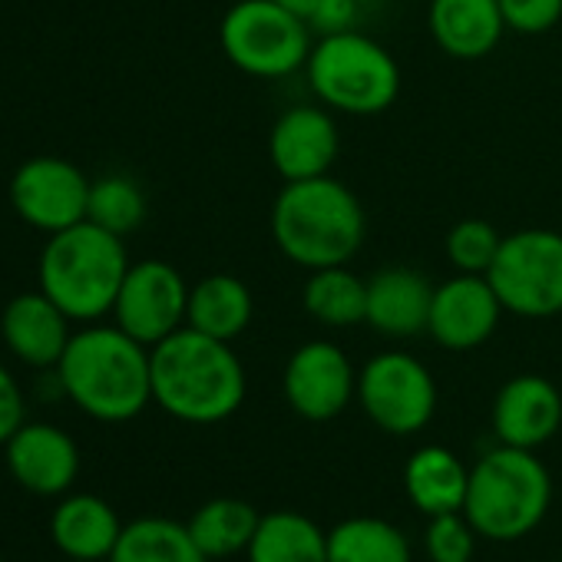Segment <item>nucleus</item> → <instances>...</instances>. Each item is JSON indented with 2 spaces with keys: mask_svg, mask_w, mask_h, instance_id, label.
I'll list each match as a JSON object with an SVG mask.
<instances>
[{
  "mask_svg": "<svg viewBox=\"0 0 562 562\" xmlns=\"http://www.w3.org/2000/svg\"><path fill=\"white\" fill-rule=\"evenodd\" d=\"M503 305L486 274L457 271L443 285H434L427 335L447 351H473L486 345L499 325Z\"/></svg>",
  "mask_w": 562,
  "mask_h": 562,
  "instance_id": "obj_13",
  "label": "nucleus"
},
{
  "mask_svg": "<svg viewBox=\"0 0 562 562\" xmlns=\"http://www.w3.org/2000/svg\"><path fill=\"white\" fill-rule=\"evenodd\" d=\"M57 378L83 414L106 424L133 420L153 401L149 348L120 325L77 331L57 364Z\"/></svg>",
  "mask_w": 562,
  "mask_h": 562,
  "instance_id": "obj_2",
  "label": "nucleus"
},
{
  "mask_svg": "<svg viewBox=\"0 0 562 562\" xmlns=\"http://www.w3.org/2000/svg\"><path fill=\"white\" fill-rule=\"evenodd\" d=\"M506 31L532 37L546 34L562 21V0H499Z\"/></svg>",
  "mask_w": 562,
  "mask_h": 562,
  "instance_id": "obj_31",
  "label": "nucleus"
},
{
  "mask_svg": "<svg viewBox=\"0 0 562 562\" xmlns=\"http://www.w3.org/2000/svg\"><path fill=\"white\" fill-rule=\"evenodd\" d=\"M499 245H503V235L490 222L463 218V222H457L447 232L443 251H447V261L457 271H463V274H486L490 265L499 255Z\"/></svg>",
  "mask_w": 562,
  "mask_h": 562,
  "instance_id": "obj_29",
  "label": "nucleus"
},
{
  "mask_svg": "<svg viewBox=\"0 0 562 562\" xmlns=\"http://www.w3.org/2000/svg\"><path fill=\"white\" fill-rule=\"evenodd\" d=\"M258 522L261 516L255 513L251 503L235 499V496H218L199 506L186 526L209 559H228L251 546Z\"/></svg>",
  "mask_w": 562,
  "mask_h": 562,
  "instance_id": "obj_26",
  "label": "nucleus"
},
{
  "mask_svg": "<svg viewBox=\"0 0 562 562\" xmlns=\"http://www.w3.org/2000/svg\"><path fill=\"white\" fill-rule=\"evenodd\" d=\"M427 21L437 47L453 60H483L506 34L499 0H430Z\"/></svg>",
  "mask_w": 562,
  "mask_h": 562,
  "instance_id": "obj_19",
  "label": "nucleus"
},
{
  "mask_svg": "<svg viewBox=\"0 0 562 562\" xmlns=\"http://www.w3.org/2000/svg\"><path fill=\"white\" fill-rule=\"evenodd\" d=\"M358 404L384 434L411 437L434 420L437 384L427 364L414 355L384 351L358 371Z\"/></svg>",
  "mask_w": 562,
  "mask_h": 562,
  "instance_id": "obj_9",
  "label": "nucleus"
},
{
  "mask_svg": "<svg viewBox=\"0 0 562 562\" xmlns=\"http://www.w3.org/2000/svg\"><path fill=\"white\" fill-rule=\"evenodd\" d=\"M358 14H361L358 0H322L308 24L318 34H338V31H355Z\"/></svg>",
  "mask_w": 562,
  "mask_h": 562,
  "instance_id": "obj_33",
  "label": "nucleus"
},
{
  "mask_svg": "<svg viewBox=\"0 0 562 562\" xmlns=\"http://www.w3.org/2000/svg\"><path fill=\"white\" fill-rule=\"evenodd\" d=\"M341 139L338 123L322 106H292L285 110L268 136V159L285 182H305L331 176Z\"/></svg>",
  "mask_w": 562,
  "mask_h": 562,
  "instance_id": "obj_14",
  "label": "nucleus"
},
{
  "mask_svg": "<svg viewBox=\"0 0 562 562\" xmlns=\"http://www.w3.org/2000/svg\"><path fill=\"white\" fill-rule=\"evenodd\" d=\"M434 285L414 268L387 265L368 278V322L384 338H414L427 331Z\"/></svg>",
  "mask_w": 562,
  "mask_h": 562,
  "instance_id": "obj_18",
  "label": "nucleus"
},
{
  "mask_svg": "<svg viewBox=\"0 0 562 562\" xmlns=\"http://www.w3.org/2000/svg\"><path fill=\"white\" fill-rule=\"evenodd\" d=\"M90 186L93 182L70 159L34 156L11 179V205L27 225L54 235L87 222Z\"/></svg>",
  "mask_w": 562,
  "mask_h": 562,
  "instance_id": "obj_11",
  "label": "nucleus"
},
{
  "mask_svg": "<svg viewBox=\"0 0 562 562\" xmlns=\"http://www.w3.org/2000/svg\"><path fill=\"white\" fill-rule=\"evenodd\" d=\"M486 278L503 312L516 318L562 315V235L552 228L506 235Z\"/></svg>",
  "mask_w": 562,
  "mask_h": 562,
  "instance_id": "obj_8",
  "label": "nucleus"
},
{
  "mask_svg": "<svg viewBox=\"0 0 562 562\" xmlns=\"http://www.w3.org/2000/svg\"><path fill=\"white\" fill-rule=\"evenodd\" d=\"M130 255L120 235L97 222H77L54 232L41 251V292H47L74 322H97L113 312Z\"/></svg>",
  "mask_w": 562,
  "mask_h": 562,
  "instance_id": "obj_4",
  "label": "nucleus"
},
{
  "mask_svg": "<svg viewBox=\"0 0 562 562\" xmlns=\"http://www.w3.org/2000/svg\"><path fill=\"white\" fill-rule=\"evenodd\" d=\"M87 218L113 235H130L146 218V195L130 176H103L90 186Z\"/></svg>",
  "mask_w": 562,
  "mask_h": 562,
  "instance_id": "obj_28",
  "label": "nucleus"
},
{
  "mask_svg": "<svg viewBox=\"0 0 562 562\" xmlns=\"http://www.w3.org/2000/svg\"><path fill=\"white\" fill-rule=\"evenodd\" d=\"M427 4H430V0H427Z\"/></svg>",
  "mask_w": 562,
  "mask_h": 562,
  "instance_id": "obj_37",
  "label": "nucleus"
},
{
  "mask_svg": "<svg viewBox=\"0 0 562 562\" xmlns=\"http://www.w3.org/2000/svg\"><path fill=\"white\" fill-rule=\"evenodd\" d=\"M218 44L228 64L258 80L305 70L315 47L312 24L274 0H238L222 18Z\"/></svg>",
  "mask_w": 562,
  "mask_h": 562,
  "instance_id": "obj_7",
  "label": "nucleus"
},
{
  "mask_svg": "<svg viewBox=\"0 0 562 562\" xmlns=\"http://www.w3.org/2000/svg\"><path fill=\"white\" fill-rule=\"evenodd\" d=\"M74 562H90V559H74Z\"/></svg>",
  "mask_w": 562,
  "mask_h": 562,
  "instance_id": "obj_35",
  "label": "nucleus"
},
{
  "mask_svg": "<svg viewBox=\"0 0 562 562\" xmlns=\"http://www.w3.org/2000/svg\"><path fill=\"white\" fill-rule=\"evenodd\" d=\"M562 424L559 387L539 374H516L493 401V434L506 447L536 450L555 437Z\"/></svg>",
  "mask_w": 562,
  "mask_h": 562,
  "instance_id": "obj_15",
  "label": "nucleus"
},
{
  "mask_svg": "<svg viewBox=\"0 0 562 562\" xmlns=\"http://www.w3.org/2000/svg\"><path fill=\"white\" fill-rule=\"evenodd\" d=\"M24 427V394L14 381V374L0 364V447Z\"/></svg>",
  "mask_w": 562,
  "mask_h": 562,
  "instance_id": "obj_32",
  "label": "nucleus"
},
{
  "mask_svg": "<svg viewBox=\"0 0 562 562\" xmlns=\"http://www.w3.org/2000/svg\"><path fill=\"white\" fill-rule=\"evenodd\" d=\"M8 467L24 490L57 496L67 493L80 473V450L74 437L54 424H24L8 440Z\"/></svg>",
  "mask_w": 562,
  "mask_h": 562,
  "instance_id": "obj_16",
  "label": "nucleus"
},
{
  "mask_svg": "<svg viewBox=\"0 0 562 562\" xmlns=\"http://www.w3.org/2000/svg\"><path fill=\"white\" fill-rule=\"evenodd\" d=\"M189 285L176 265L162 258H146L130 265L123 289L113 305L116 325L146 348H156L179 328L189 315Z\"/></svg>",
  "mask_w": 562,
  "mask_h": 562,
  "instance_id": "obj_10",
  "label": "nucleus"
},
{
  "mask_svg": "<svg viewBox=\"0 0 562 562\" xmlns=\"http://www.w3.org/2000/svg\"><path fill=\"white\" fill-rule=\"evenodd\" d=\"M153 364V401L182 424H218L228 420L245 401V368L232 351V341L209 338L195 328H179L156 348Z\"/></svg>",
  "mask_w": 562,
  "mask_h": 562,
  "instance_id": "obj_1",
  "label": "nucleus"
},
{
  "mask_svg": "<svg viewBox=\"0 0 562 562\" xmlns=\"http://www.w3.org/2000/svg\"><path fill=\"white\" fill-rule=\"evenodd\" d=\"M476 536L480 532L470 526V519L463 513L430 516L427 532H424L427 555H430V562H473Z\"/></svg>",
  "mask_w": 562,
  "mask_h": 562,
  "instance_id": "obj_30",
  "label": "nucleus"
},
{
  "mask_svg": "<svg viewBox=\"0 0 562 562\" xmlns=\"http://www.w3.org/2000/svg\"><path fill=\"white\" fill-rule=\"evenodd\" d=\"M70 315L47 292H24L8 302L0 318V335L14 358L31 368H57L74 331Z\"/></svg>",
  "mask_w": 562,
  "mask_h": 562,
  "instance_id": "obj_17",
  "label": "nucleus"
},
{
  "mask_svg": "<svg viewBox=\"0 0 562 562\" xmlns=\"http://www.w3.org/2000/svg\"><path fill=\"white\" fill-rule=\"evenodd\" d=\"M281 391L299 417L335 420L358 397V371L335 341H308L289 358Z\"/></svg>",
  "mask_w": 562,
  "mask_h": 562,
  "instance_id": "obj_12",
  "label": "nucleus"
},
{
  "mask_svg": "<svg viewBox=\"0 0 562 562\" xmlns=\"http://www.w3.org/2000/svg\"><path fill=\"white\" fill-rule=\"evenodd\" d=\"M251 315H255V302H251V292L241 278L235 274H209L202 278L199 285H192L189 292V315H186V325L209 335V338H218V341H235L248 325H251Z\"/></svg>",
  "mask_w": 562,
  "mask_h": 562,
  "instance_id": "obj_22",
  "label": "nucleus"
},
{
  "mask_svg": "<svg viewBox=\"0 0 562 562\" xmlns=\"http://www.w3.org/2000/svg\"><path fill=\"white\" fill-rule=\"evenodd\" d=\"M50 529H54V542L60 552H67L70 559H90V562L110 559L123 532L113 506L90 493L67 496L57 506Z\"/></svg>",
  "mask_w": 562,
  "mask_h": 562,
  "instance_id": "obj_20",
  "label": "nucleus"
},
{
  "mask_svg": "<svg viewBox=\"0 0 562 562\" xmlns=\"http://www.w3.org/2000/svg\"><path fill=\"white\" fill-rule=\"evenodd\" d=\"M305 77L322 106L348 116H378L401 93V67L387 47L355 31L322 34L308 54Z\"/></svg>",
  "mask_w": 562,
  "mask_h": 562,
  "instance_id": "obj_6",
  "label": "nucleus"
},
{
  "mask_svg": "<svg viewBox=\"0 0 562 562\" xmlns=\"http://www.w3.org/2000/svg\"><path fill=\"white\" fill-rule=\"evenodd\" d=\"M274 4H281V8H289L292 14H299V18L312 21V14L318 11V4H322V0H274Z\"/></svg>",
  "mask_w": 562,
  "mask_h": 562,
  "instance_id": "obj_34",
  "label": "nucleus"
},
{
  "mask_svg": "<svg viewBox=\"0 0 562 562\" xmlns=\"http://www.w3.org/2000/svg\"><path fill=\"white\" fill-rule=\"evenodd\" d=\"M549 499L552 480L536 450L499 443L470 470L463 516L483 539L509 542L522 539L546 519Z\"/></svg>",
  "mask_w": 562,
  "mask_h": 562,
  "instance_id": "obj_5",
  "label": "nucleus"
},
{
  "mask_svg": "<svg viewBox=\"0 0 562 562\" xmlns=\"http://www.w3.org/2000/svg\"><path fill=\"white\" fill-rule=\"evenodd\" d=\"M328 562H411V546L394 522L355 516L328 532Z\"/></svg>",
  "mask_w": 562,
  "mask_h": 562,
  "instance_id": "obj_27",
  "label": "nucleus"
},
{
  "mask_svg": "<svg viewBox=\"0 0 562 562\" xmlns=\"http://www.w3.org/2000/svg\"><path fill=\"white\" fill-rule=\"evenodd\" d=\"M368 218L358 195L335 176L285 182L271 205L278 251L299 268L318 271L348 265L364 245Z\"/></svg>",
  "mask_w": 562,
  "mask_h": 562,
  "instance_id": "obj_3",
  "label": "nucleus"
},
{
  "mask_svg": "<svg viewBox=\"0 0 562 562\" xmlns=\"http://www.w3.org/2000/svg\"><path fill=\"white\" fill-rule=\"evenodd\" d=\"M110 562H209L189 526L162 516H143L123 526Z\"/></svg>",
  "mask_w": 562,
  "mask_h": 562,
  "instance_id": "obj_25",
  "label": "nucleus"
},
{
  "mask_svg": "<svg viewBox=\"0 0 562 562\" xmlns=\"http://www.w3.org/2000/svg\"><path fill=\"white\" fill-rule=\"evenodd\" d=\"M0 562H4V559H0Z\"/></svg>",
  "mask_w": 562,
  "mask_h": 562,
  "instance_id": "obj_36",
  "label": "nucleus"
},
{
  "mask_svg": "<svg viewBox=\"0 0 562 562\" xmlns=\"http://www.w3.org/2000/svg\"><path fill=\"white\" fill-rule=\"evenodd\" d=\"M470 470L447 447H420L404 467V490L424 516L463 513Z\"/></svg>",
  "mask_w": 562,
  "mask_h": 562,
  "instance_id": "obj_21",
  "label": "nucleus"
},
{
  "mask_svg": "<svg viewBox=\"0 0 562 562\" xmlns=\"http://www.w3.org/2000/svg\"><path fill=\"white\" fill-rule=\"evenodd\" d=\"M302 302L318 325L355 328L368 322V281L348 271V265L318 268L305 281Z\"/></svg>",
  "mask_w": 562,
  "mask_h": 562,
  "instance_id": "obj_24",
  "label": "nucleus"
},
{
  "mask_svg": "<svg viewBox=\"0 0 562 562\" xmlns=\"http://www.w3.org/2000/svg\"><path fill=\"white\" fill-rule=\"evenodd\" d=\"M248 562H328V532L295 509H278L261 516Z\"/></svg>",
  "mask_w": 562,
  "mask_h": 562,
  "instance_id": "obj_23",
  "label": "nucleus"
}]
</instances>
